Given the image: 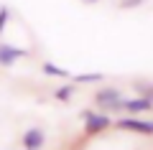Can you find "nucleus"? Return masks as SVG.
<instances>
[{"instance_id":"1","label":"nucleus","mask_w":153,"mask_h":150,"mask_svg":"<svg viewBox=\"0 0 153 150\" xmlns=\"http://www.w3.org/2000/svg\"><path fill=\"white\" fill-rule=\"evenodd\" d=\"M94 104L100 109H107V112H120L123 109V94L120 89H115V86H107V89H100L94 94Z\"/></svg>"},{"instance_id":"2","label":"nucleus","mask_w":153,"mask_h":150,"mask_svg":"<svg viewBox=\"0 0 153 150\" xmlns=\"http://www.w3.org/2000/svg\"><path fill=\"white\" fill-rule=\"evenodd\" d=\"M82 117H84V132H87V135L105 132V130L112 125V120H110L105 112H89V109H84Z\"/></svg>"},{"instance_id":"3","label":"nucleus","mask_w":153,"mask_h":150,"mask_svg":"<svg viewBox=\"0 0 153 150\" xmlns=\"http://www.w3.org/2000/svg\"><path fill=\"white\" fill-rule=\"evenodd\" d=\"M117 130H128V132H138V135H153V120L123 117V120H117Z\"/></svg>"},{"instance_id":"4","label":"nucleus","mask_w":153,"mask_h":150,"mask_svg":"<svg viewBox=\"0 0 153 150\" xmlns=\"http://www.w3.org/2000/svg\"><path fill=\"white\" fill-rule=\"evenodd\" d=\"M151 109H153V99H148V97H135V99H123V112L138 115V112H151Z\"/></svg>"},{"instance_id":"5","label":"nucleus","mask_w":153,"mask_h":150,"mask_svg":"<svg viewBox=\"0 0 153 150\" xmlns=\"http://www.w3.org/2000/svg\"><path fill=\"white\" fill-rule=\"evenodd\" d=\"M44 143H46V135H44L41 127L26 130V135H23V148H26V150H41Z\"/></svg>"},{"instance_id":"6","label":"nucleus","mask_w":153,"mask_h":150,"mask_svg":"<svg viewBox=\"0 0 153 150\" xmlns=\"http://www.w3.org/2000/svg\"><path fill=\"white\" fill-rule=\"evenodd\" d=\"M21 56H26V51L16 46H8V43H0V66H13Z\"/></svg>"},{"instance_id":"7","label":"nucleus","mask_w":153,"mask_h":150,"mask_svg":"<svg viewBox=\"0 0 153 150\" xmlns=\"http://www.w3.org/2000/svg\"><path fill=\"white\" fill-rule=\"evenodd\" d=\"M44 74H49V76H61V79H66V76H69V71L61 69V66H56V64H51V61H46V64H44Z\"/></svg>"},{"instance_id":"8","label":"nucleus","mask_w":153,"mask_h":150,"mask_svg":"<svg viewBox=\"0 0 153 150\" xmlns=\"http://www.w3.org/2000/svg\"><path fill=\"white\" fill-rule=\"evenodd\" d=\"M71 94H74V86H71V84H66V86H59V89L54 92V97L59 99V102H69V99H71Z\"/></svg>"},{"instance_id":"9","label":"nucleus","mask_w":153,"mask_h":150,"mask_svg":"<svg viewBox=\"0 0 153 150\" xmlns=\"http://www.w3.org/2000/svg\"><path fill=\"white\" fill-rule=\"evenodd\" d=\"M94 81H102V74H79V76H74V84H94Z\"/></svg>"},{"instance_id":"10","label":"nucleus","mask_w":153,"mask_h":150,"mask_svg":"<svg viewBox=\"0 0 153 150\" xmlns=\"http://www.w3.org/2000/svg\"><path fill=\"white\" fill-rule=\"evenodd\" d=\"M135 89L140 92V97H148V99H153V84H151V81H138Z\"/></svg>"},{"instance_id":"11","label":"nucleus","mask_w":153,"mask_h":150,"mask_svg":"<svg viewBox=\"0 0 153 150\" xmlns=\"http://www.w3.org/2000/svg\"><path fill=\"white\" fill-rule=\"evenodd\" d=\"M8 16H10V13H8V8L3 5L0 8V36H3V28H5V23H8Z\"/></svg>"},{"instance_id":"12","label":"nucleus","mask_w":153,"mask_h":150,"mask_svg":"<svg viewBox=\"0 0 153 150\" xmlns=\"http://www.w3.org/2000/svg\"><path fill=\"white\" fill-rule=\"evenodd\" d=\"M138 3H143V0H123V8H130V5H138Z\"/></svg>"}]
</instances>
